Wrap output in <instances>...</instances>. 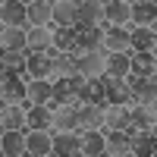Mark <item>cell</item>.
<instances>
[{
  "label": "cell",
  "instance_id": "cell-2",
  "mask_svg": "<svg viewBox=\"0 0 157 157\" xmlns=\"http://www.w3.org/2000/svg\"><path fill=\"white\" fill-rule=\"evenodd\" d=\"M25 154L29 157H54V132L25 129Z\"/></svg>",
  "mask_w": 157,
  "mask_h": 157
},
{
  "label": "cell",
  "instance_id": "cell-21",
  "mask_svg": "<svg viewBox=\"0 0 157 157\" xmlns=\"http://www.w3.org/2000/svg\"><path fill=\"white\" fill-rule=\"evenodd\" d=\"M50 88H54L50 78H29L25 82V98H29V104H47L50 101Z\"/></svg>",
  "mask_w": 157,
  "mask_h": 157
},
{
  "label": "cell",
  "instance_id": "cell-11",
  "mask_svg": "<svg viewBox=\"0 0 157 157\" xmlns=\"http://www.w3.org/2000/svg\"><path fill=\"white\" fill-rule=\"evenodd\" d=\"M25 16L29 25H54V0H29Z\"/></svg>",
  "mask_w": 157,
  "mask_h": 157
},
{
  "label": "cell",
  "instance_id": "cell-13",
  "mask_svg": "<svg viewBox=\"0 0 157 157\" xmlns=\"http://www.w3.org/2000/svg\"><path fill=\"white\" fill-rule=\"evenodd\" d=\"M0 19H3V25H22V29H29L25 0H0Z\"/></svg>",
  "mask_w": 157,
  "mask_h": 157
},
{
  "label": "cell",
  "instance_id": "cell-22",
  "mask_svg": "<svg viewBox=\"0 0 157 157\" xmlns=\"http://www.w3.org/2000/svg\"><path fill=\"white\" fill-rule=\"evenodd\" d=\"M82 123H85V132H104V135H107L104 107H98V104H82Z\"/></svg>",
  "mask_w": 157,
  "mask_h": 157
},
{
  "label": "cell",
  "instance_id": "cell-19",
  "mask_svg": "<svg viewBox=\"0 0 157 157\" xmlns=\"http://www.w3.org/2000/svg\"><path fill=\"white\" fill-rule=\"evenodd\" d=\"M132 129L135 132H145V135H154L157 132V110H145V107H132Z\"/></svg>",
  "mask_w": 157,
  "mask_h": 157
},
{
  "label": "cell",
  "instance_id": "cell-20",
  "mask_svg": "<svg viewBox=\"0 0 157 157\" xmlns=\"http://www.w3.org/2000/svg\"><path fill=\"white\" fill-rule=\"evenodd\" d=\"M82 157H107V135L82 132Z\"/></svg>",
  "mask_w": 157,
  "mask_h": 157
},
{
  "label": "cell",
  "instance_id": "cell-23",
  "mask_svg": "<svg viewBox=\"0 0 157 157\" xmlns=\"http://www.w3.org/2000/svg\"><path fill=\"white\" fill-rule=\"evenodd\" d=\"M6 129H25V107L6 104L0 110V132H6Z\"/></svg>",
  "mask_w": 157,
  "mask_h": 157
},
{
  "label": "cell",
  "instance_id": "cell-25",
  "mask_svg": "<svg viewBox=\"0 0 157 157\" xmlns=\"http://www.w3.org/2000/svg\"><path fill=\"white\" fill-rule=\"evenodd\" d=\"M3 104H19V107H25V110L32 107L29 98H25V78H16V82L3 85Z\"/></svg>",
  "mask_w": 157,
  "mask_h": 157
},
{
  "label": "cell",
  "instance_id": "cell-9",
  "mask_svg": "<svg viewBox=\"0 0 157 157\" xmlns=\"http://www.w3.org/2000/svg\"><path fill=\"white\" fill-rule=\"evenodd\" d=\"M0 157H25V129L0 132Z\"/></svg>",
  "mask_w": 157,
  "mask_h": 157
},
{
  "label": "cell",
  "instance_id": "cell-3",
  "mask_svg": "<svg viewBox=\"0 0 157 157\" xmlns=\"http://www.w3.org/2000/svg\"><path fill=\"white\" fill-rule=\"evenodd\" d=\"M104 126H107V132H132V107H123V104H110L107 110H104Z\"/></svg>",
  "mask_w": 157,
  "mask_h": 157
},
{
  "label": "cell",
  "instance_id": "cell-12",
  "mask_svg": "<svg viewBox=\"0 0 157 157\" xmlns=\"http://www.w3.org/2000/svg\"><path fill=\"white\" fill-rule=\"evenodd\" d=\"M25 129H44L54 132V110H47L44 104H32L25 110Z\"/></svg>",
  "mask_w": 157,
  "mask_h": 157
},
{
  "label": "cell",
  "instance_id": "cell-7",
  "mask_svg": "<svg viewBox=\"0 0 157 157\" xmlns=\"http://www.w3.org/2000/svg\"><path fill=\"white\" fill-rule=\"evenodd\" d=\"M104 3V22L110 25H132V3L129 0H101Z\"/></svg>",
  "mask_w": 157,
  "mask_h": 157
},
{
  "label": "cell",
  "instance_id": "cell-17",
  "mask_svg": "<svg viewBox=\"0 0 157 157\" xmlns=\"http://www.w3.org/2000/svg\"><path fill=\"white\" fill-rule=\"evenodd\" d=\"M132 69L145 78H157V50H132Z\"/></svg>",
  "mask_w": 157,
  "mask_h": 157
},
{
  "label": "cell",
  "instance_id": "cell-18",
  "mask_svg": "<svg viewBox=\"0 0 157 157\" xmlns=\"http://www.w3.org/2000/svg\"><path fill=\"white\" fill-rule=\"evenodd\" d=\"M107 157H132V132H107Z\"/></svg>",
  "mask_w": 157,
  "mask_h": 157
},
{
  "label": "cell",
  "instance_id": "cell-6",
  "mask_svg": "<svg viewBox=\"0 0 157 157\" xmlns=\"http://www.w3.org/2000/svg\"><path fill=\"white\" fill-rule=\"evenodd\" d=\"M22 78L29 82V78H50L54 82V63H50L47 54H29V60H25V66H22Z\"/></svg>",
  "mask_w": 157,
  "mask_h": 157
},
{
  "label": "cell",
  "instance_id": "cell-4",
  "mask_svg": "<svg viewBox=\"0 0 157 157\" xmlns=\"http://www.w3.org/2000/svg\"><path fill=\"white\" fill-rule=\"evenodd\" d=\"M54 132H85L82 107H57L54 110Z\"/></svg>",
  "mask_w": 157,
  "mask_h": 157
},
{
  "label": "cell",
  "instance_id": "cell-30",
  "mask_svg": "<svg viewBox=\"0 0 157 157\" xmlns=\"http://www.w3.org/2000/svg\"><path fill=\"white\" fill-rule=\"evenodd\" d=\"M0 22H3V19H0Z\"/></svg>",
  "mask_w": 157,
  "mask_h": 157
},
{
  "label": "cell",
  "instance_id": "cell-8",
  "mask_svg": "<svg viewBox=\"0 0 157 157\" xmlns=\"http://www.w3.org/2000/svg\"><path fill=\"white\" fill-rule=\"evenodd\" d=\"M54 157H82V132H54Z\"/></svg>",
  "mask_w": 157,
  "mask_h": 157
},
{
  "label": "cell",
  "instance_id": "cell-29",
  "mask_svg": "<svg viewBox=\"0 0 157 157\" xmlns=\"http://www.w3.org/2000/svg\"><path fill=\"white\" fill-rule=\"evenodd\" d=\"M25 3H29V0H25Z\"/></svg>",
  "mask_w": 157,
  "mask_h": 157
},
{
  "label": "cell",
  "instance_id": "cell-26",
  "mask_svg": "<svg viewBox=\"0 0 157 157\" xmlns=\"http://www.w3.org/2000/svg\"><path fill=\"white\" fill-rule=\"evenodd\" d=\"M50 63H54V75L57 78H69V75L78 72V57H72V54H57Z\"/></svg>",
  "mask_w": 157,
  "mask_h": 157
},
{
  "label": "cell",
  "instance_id": "cell-5",
  "mask_svg": "<svg viewBox=\"0 0 157 157\" xmlns=\"http://www.w3.org/2000/svg\"><path fill=\"white\" fill-rule=\"evenodd\" d=\"M54 29L57 25H29L25 29V50L29 54H44L54 41Z\"/></svg>",
  "mask_w": 157,
  "mask_h": 157
},
{
  "label": "cell",
  "instance_id": "cell-14",
  "mask_svg": "<svg viewBox=\"0 0 157 157\" xmlns=\"http://www.w3.org/2000/svg\"><path fill=\"white\" fill-rule=\"evenodd\" d=\"M132 50H157V29L151 25H129Z\"/></svg>",
  "mask_w": 157,
  "mask_h": 157
},
{
  "label": "cell",
  "instance_id": "cell-28",
  "mask_svg": "<svg viewBox=\"0 0 157 157\" xmlns=\"http://www.w3.org/2000/svg\"><path fill=\"white\" fill-rule=\"evenodd\" d=\"M148 154H154V135L135 132L132 135V157H148Z\"/></svg>",
  "mask_w": 157,
  "mask_h": 157
},
{
  "label": "cell",
  "instance_id": "cell-10",
  "mask_svg": "<svg viewBox=\"0 0 157 157\" xmlns=\"http://www.w3.org/2000/svg\"><path fill=\"white\" fill-rule=\"evenodd\" d=\"M78 72L85 78L104 75L107 72V54H104V50H85V54L78 57Z\"/></svg>",
  "mask_w": 157,
  "mask_h": 157
},
{
  "label": "cell",
  "instance_id": "cell-27",
  "mask_svg": "<svg viewBox=\"0 0 157 157\" xmlns=\"http://www.w3.org/2000/svg\"><path fill=\"white\" fill-rule=\"evenodd\" d=\"M0 47H25L22 25H0Z\"/></svg>",
  "mask_w": 157,
  "mask_h": 157
},
{
  "label": "cell",
  "instance_id": "cell-16",
  "mask_svg": "<svg viewBox=\"0 0 157 157\" xmlns=\"http://www.w3.org/2000/svg\"><path fill=\"white\" fill-rule=\"evenodd\" d=\"M132 25L157 29V0H132Z\"/></svg>",
  "mask_w": 157,
  "mask_h": 157
},
{
  "label": "cell",
  "instance_id": "cell-24",
  "mask_svg": "<svg viewBox=\"0 0 157 157\" xmlns=\"http://www.w3.org/2000/svg\"><path fill=\"white\" fill-rule=\"evenodd\" d=\"M132 72V54H107V75L110 78H126Z\"/></svg>",
  "mask_w": 157,
  "mask_h": 157
},
{
  "label": "cell",
  "instance_id": "cell-1",
  "mask_svg": "<svg viewBox=\"0 0 157 157\" xmlns=\"http://www.w3.org/2000/svg\"><path fill=\"white\" fill-rule=\"evenodd\" d=\"M101 29H104V50H107V54H132V41H129L126 25L101 22Z\"/></svg>",
  "mask_w": 157,
  "mask_h": 157
},
{
  "label": "cell",
  "instance_id": "cell-15",
  "mask_svg": "<svg viewBox=\"0 0 157 157\" xmlns=\"http://www.w3.org/2000/svg\"><path fill=\"white\" fill-rule=\"evenodd\" d=\"M107 101L110 104H123V107H135V91L126 78H110L107 85Z\"/></svg>",
  "mask_w": 157,
  "mask_h": 157
},
{
  "label": "cell",
  "instance_id": "cell-31",
  "mask_svg": "<svg viewBox=\"0 0 157 157\" xmlns=\"http://www.w3.org/2000/svg\"><path fill=\"white\" fill-rule=\"evenodd\" d=\"M0 110H3V107H0Z\"/></svg>",
  "mask_w": 157,
  "mask_h": 157
}]
</instances>
